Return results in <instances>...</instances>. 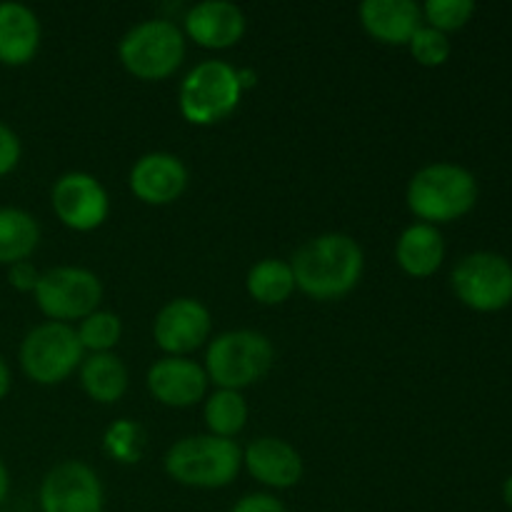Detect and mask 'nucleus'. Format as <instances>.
<instances>
[{
    "mask_svg": "<svg viewBox=\"0 0 512 512\" xmlns=\"http://www.w3.org/2000/svg\"><path fill=\"white\" fill-rule=\"evenodd\" d=\"M248 295L260 305H280L295 293V275L288 260L263 258L245 275Z\"/></svg>",
    "mask_w": 512,
    "mask_h": 512,
    "instance_id": "22",
    "label": "nucleus"
},
{
    "mask_svg": "<svg viewBox=\"0 0 512 512\" xmlns=\"http://www.w3.org/2000/svg\"><path fill=\"white\" fill-rule=\"evenodd\" d=\"M130 190L148 205H170L188 188V168L183 160L165 150L140 155L128 175Z\"/></svg>",
    "mask_w": 512,
    "mask_h": 512,
    "instance_id": "14",
    "label": "nucleus"
},
{
    "mask_svg": "<svg viewBox=\"0 0 512 512\" xmlns=\"http://www.w3.org/2000/svg\"><path fill=\"white\" fill-rule=\"evenodd\" d=\"M50 205L65 228L75 233H90L100 228L110 215L108 190L95 175L83 170L63 173L50 190Z\"/></svg>",
    "mask_w": 512,
    "mask_h": 512,
    "instance_id": "11",
    "label": "nucleus"
},
{
    "mask_svg": "<svg viewBox=\"0 0 512 512\" xmlns=\"http://www.w3.org/2000/svg\"><path fill=\"white\" fill-rule=\"evenodd\" d=\"M275 348L260 330L238 328L210 338L205 350V373L223 390H243L270 373Z\"/></svg>",
    "mask_w": 512,
    "mask_h": 512,
    "instance_id": "4",
    "label": "nucleus"
},
{
    "mask_svg": "<svg viewBox=\"0 0 512 512\" xmlns=\"http://www.w3.org/2000/svg\"><path fill=\"white\" fill-rule=\"evenodd\" d=\"M450 283L460 303L478 313H495L512 303V263L500 253L465 255L450 273Z\"/></svg>",
    "mask_w": 512,
    "mask_h": 512,
    "instance_id": "9",
    "label": "nucleus"
},
{
    "mask_svg": "<svg viewBox=\"0 0 512 512\" xmlns=\"http://www.w3.org/2000/svg\"><path fill=\"white\" fill-rule=\"evenodd\" d=\"M40 245V223L28 210L5 205L0 208V265L10 268L30 260Z\"/></svg>",
    "mask_w": 512,
    "mask_h": 512,
    "instance_id": "21",
    "label": "nucleus"
},
{
    "mask_svg": "<svg viewBox=\"0 0 512 512\" xmlns=\"http://www.w3.org/2000/svg\"><path fill=\"white\" fill-rule=\"evenodd\" d=\"M38 280H40V270L35 268L30 260H23V263H15L8 268V283L13 285L18 293H33Z\"/></svg>",
    "mask_w": 512,
    "mask_h": 512,
    "instance_id": "30",
    "label": "nucleus"
},
{
    "mask_svg": "<svg viewBox=\"0 0 512 512\" xmlns=\"http://www.w3.org/2000/svg\"><path fill=\"white\" fill-rule=\"evenodd\" d=\"M8 493H10V473H8V468H5L3 460H0V505L5 503Z\"/></svg>",
    "mask_w": 512,
    "mask_h": 512,
    "instance_id": "33",
    "label": "nucleus"
},
{
    "mask_svg": "<svg viewBox=\"0 0 512 512\" xmlns=\"http://www.w3.org/2000/svg\"><path fill=\"white\" fill-rule=\"evenodd\" d=\"M445 260V240L438 225L413 223L395 243V263L413 278H430Z\"/></svg>",
    "mask_w": 512,
    "mask_h": 512,
    "instance_id": "19",
    "label": "nucleus"
},
{
    "mask_svg": "<svg viewBox=\"0 0 512 512\" xmlns=\"http://www.w3.org/2000/svg\"><path fill=\"white\" fill-rule=\"evenodd\" d=\"M83 358L85 350L73 325L55 320H45L28 330L18 350L20 370L38 385L63 383L80 368Z\"/></svg>",
    "mask_w": 512,
    "mask_h": 512,
    "instance_id": "7",
    "label": "nucleus"
},
{
    "mask_svg": "<svg viewBox=\"0 0 512 512\" xmlns=\"http://www.w3.org/2000/svg\"><path fill=\"white\" fill-rule=\"evenodd\" d=\"M38 505L40 512H103V483L83 460H63L45 473Z\"/></svg>",
    "mask_w": 512,
    "mask_h": 512,
    "instance_id": "10",
    "label": "nucleus"
},
{
    "mask_svg": "<svg viewBox=\"0 0 512 512\" xmlns=\"http://www.w3.org/2000/svg\"><path fill=\"white\" fill-rule=\"evenodd\" d=\"M410 53L418 60L420 65H428V68H438L445 60L450 58V40L448 33H440V30L430 28V25H420L415 30V35L408 43Z\"/></svg>",
    "mask_w": 512,
    "mask_h": 512,
    "instance_id": "27",
    "label": "nucleus"
},
{
    "mask_svg": "<svg viewBox=\"0 0 512 512\" xmlns=\"http://www.w3.org/2000/svg\"><path fill=\"white\" fill-rule=\"evenodd\" d=\"M503 500H505V505L512 510V475L505 480V485H503Z\"/></svg>",
    "mask_w": 512,
    "mask_h": 512,
    "instance_id": "34",
    "label": "nucleus"
},
{
    "mask_svg": "<svg viewBox=\"0 0 512 512\" xmlns=\"http://www.w3.org/2000/svg\"><path fill=\"white\" fill-rule=\"evenodd\" d=\"M243 98L238 68L225 60H203L183 78L178 108L193 125H213L235 113Z\"/></svg>",
    "mask_w": 512,
    "mask_h": 512,
    "instance_id": "6",
    "label": "nucleus"
},
{
    "mask_svg": "<svg viewBox=\"0 0 512 512\" xmlns=\"http://www.w3.org/2000/svg\"><path fill=\"white\" fill-rule=\"evenodd\" d=\"M473 13V0H428L423 5V20H428L430 28L440 30V33L463 28L473 18Z\"/></svg>",
    "mask_w": 512,
    "mask_h": 512,
    "instance_id": "26",
    "label": "nucleus"
},
{
    "mask_svg": "<svg viewBox=\"0 0 512 512\" xmlns=\"http://www.w3.org/2000/svg\"><path fill=\"white\" fill-rule=\"evenodd\" d=\"M85 353H113L123 335V320L110 310H95L75 328Z\"/></svg>",
    "mask_w": 512,
    "mask_h": 512,
    "instance_id": "24",
    "label": "nucleus"
},
{
    "mask_svg": "<svg viewBox=\"0 0 512 512\" xmlns=\"http://www.w3.org/2000/svg\"><path fill=\"white\" fill-rule=\"evenodd\" d=\"M33 298L45 318L70 325V320H83L100 310L103 283L93 270L80 265H58L40 273Z\"/></svg>",
    "mask_w": 512,
    "mask_h": 512,
    "instance_id": "8",
    "label": "nucleus"
},
{
    "mask_svg": "<svg viewBox=\"0 0 512 512\" xmlns=\"http://www.w3.org/2000/svg\"><path fill=\"white\" fill-rule=\"evenodd\" d=\"M80 385L100 405H113L128 390V368L115 353H90L80 363Z\"/></svg>",
    "mask_w": 512,
    "mask_h": 512,
    "instance_id": "20",
    "label": "nucleus"
},
{
    "mask_svg": "<svg viewBox=\"0 0 512 512\" xmlns=\"http://www.w3.org/2000/svg\"><path fill=\"white\" fill-rule=\"evenodd\" d=\"M23 158V143L8 123L0 120V178L13 173Z\"/></svg>",
    "mask_w": 512,
    "mask_h": 512,
    "instance_id": "28",
    "label": "nucleus"
},
{
    "mask_svg": "<svg viewBox=\"0 0 512 512\" xmlns=\"http://www.w3.org/2000/svg\"><path fill=\"white\" fill-rule=\"evenodd\" d=\"M103 450L123 465L140 463L145 453V428L130 418L115 420L103 435Z\"/></svg>",
    "mask_w": 512,
    "mask_h": 512,
    "instance_id": "25",
    "label": "nucleus"
},
{
    "mask_svg": "<svg viewBox=\"0 0 512 512\" xmlns=\"http://www.w3.org/2000/svg\"><path fill=\"white\" fill-rule=\"evenodd\" d=\"M288 263L295 288L315 300H338L363 278L365 253L353 235L323 233L305 240Z\"/></svg>",
    "mask_w": 512,
    "mask_h": 512,
    "instance_id": "1",
    "label": "nucleus"
},
{
    "mask_svg": "<svg viewBox=\"0 0 512 512\" xmlns=\"http://www.w3.org/2000/svg\"><path fill=\"white\" fill-rule=\"evenodd\" d=\"M118 58L135 78L165 80L183 65L185 35L173 20H140L120 38Z\"/></svg>",
    "mask_w": 512,
    "mask_h": 512,
    "instance_id": "5",
    "label": "nucleus"
},
{
    "mask_svg": "<svg viewBox=\"0 0 512 512\" xmlns=\"http://www.w3.org/2000/svg\"><path fill=\"white\" fill-rule=\"evenodd\" d=\"M185 33L203 48H230L245 35V13L230 0H203L185 13Z\"/></svg>",
    "mask_w": 512,
    "mask_h": 512,
    "instance_id": "16",
    "label": "nucleus"
},
{
    "mask_svg": "<svg viewBox=\"0 0 512 512\" xmlns=\"http://www.w3.org/2000/svg\"><path fill=\"white\" fill-rule=\"evenodd\" d=\"M410 213L423 223L438 225L468 215L478 203V180L455 163L423 165L405 190Z\"/></svg>",
    "mask_w": 512,
    "mask_h": 512,
    "instance_id": "3",
    "label": "nucleus"
},
{
    "mask_svg": "<svg viewBox=\"0 0 512 512\" xmlns=\"http://www.w3.org/2000/svg\"><path fill=\"white\" fill-rule=\"evenodd\" d=\"M243 465L258 483L273 490H288L303 480L305 465L288 440L263 435L243 450Z\"/></svg>",
    "mask_w": 512,
    "mask_h": 512,
    "instance_id": "15",
    "label": "nucleus"
},
{
    "mask_svg": "<svg viewBox=\"0 0 512 512\" xmlns=\"http://www.w3.org/2000/svg\"><path fill=\"white\" fill-rule=\"evenodd\" d=\"M40 18L33 8L15 0L0 3V63L10 68L28 65L40 50Z\"/></svg>",
    "mask_w": 512,
    "mask_h": 512,
    "instance_id": "18",
    "label": "nucleus"
},
{
    "mask_svg": "<svg viewBox=\"0 0 512 512\" xmlns=\"http://www.w3.org/2000/svg\"><path fill=\"white\" fill-rule=\"evenodd\" d=\"M0 512H5V510H0Z\"/></svg>",
    "mask_w": 512,
    "mask_h": 512,
    "instance_id": "35",
    "label": "nucleus"
},
{
    "mask_svg": "<svg viewBox=\"0 0 512 512\" xmlns=\"http://www.w3.org/2000/svg\"><path fill=\"white\" fill-rule=\"evenodd\" d=\"M213 333V315L198 298H173L153 320V338L165 355L188 358L203 348Z\"/></svg>",
    "mask_w": 512,
    "mask_h": 512,
    "instance_id": "12",
    "label": "nucleus"
},
{
    "mask_svg": "<svg viewBox=\"0 0 512 512\" xmlns=\"http://www.w3.org/2000/svg\"><path fill=\"white\" fill-rule=\"evenodd\" d=\"M230 512H288V508L270 493H250L243 495Z\"/></svg>",
    "mask_w": 512,
    "mask_h": 512,
    "instance_id": "29",
    "label": "nucleus"
},
{
    "mask_svg": "<svg viewBox=\"0 0 512 512\" xmlns=\"http://www.w3.org/2000/svg\"><path fill=\"white\" fill-rule=\"evenodd\" d=\"M358 15L365 33L385 45H408L423 25V8L415 0H363Z\"/></svg>",
    "mask_w": 512,
    "mask_h": 512,
    "instance_id": "17",
    "label": "nucleus"
},
{
    "mask_svg": "<svg viewBox=\"0 0 512 512\" xmlns=\"http://www.w3.org/2000/svg\"><path fill=\"white\" fill-rule=\"evenodd\" d=\"M145 383H148L150 395L160 405L190 408V405L200 403L205 398L210 380L203 365H198L195 360L165 355V358L155 360L150 365Z\"/></svg>",
    "mask_w": 512,
    "mask_h": 512,
    "instance_id": "13",
    "label": "nucleus"
},
{
    "mask_svg": "<svg viewBox=\"0 0 512 512\" xmlns=\"http://www.w3.org/2000/svg\"><path fill=\"white\" fill-rule=\"evenodd\" d=\"M168 478L185 488L220 490L238 478L243 468V448L218 435H188L168 448L163 458Z\"/></svg>",
    "mask_w": 512,
    "mask_h": 512,
    "instance_id": "2",
    "label": "nucleus"
},
{
    "mask_svg": "<svg viewBox=\"0 0 512 512\" xmlns=\"http://www.w3.org/2000/svg\"><path fill=\"white\" fill-rule=\"evenodd\" d=\"M238 80H240V88H243V93L248 88H253L255 83H258V73L250 68H238Z\"/></svg>",
    "mask_w": 512,
    "mask_h": 512,
    "instance_id": "32",
    "label": "nucleus"
},
{
    "mask_svg": "<svg viewBox=\"0 0 512 512\" xmlns=\"http://www.w3.org/2000/svg\"><path fill=\"white\" fill-rule=\"evenodd\" d=\"M203 418L210 435L235 440V435L248 423V403H245L243 393H238V390L218 388L205 400Z\"/></svg>",
    "mask_w": 512,
    "mask_h": 512,
    "instance_id": "23",
    "label": "nucleus"
},
{
    "mask_svg": "<svg viewBox=\"0 0 512 512\" xmlns=\"http://www.w3.org/2000/svg\"><path fill=\"white\" fill-rule=\"evenodd\" d=\"M10 385H13V375H10V365L5 363V358L0 355V400L8 398Z\"/></svg>",
    "mask_w": 512,
    "mask_h": 512,
    "instance_id": "31",
    "label": "nucleus"
}]
</instances>
